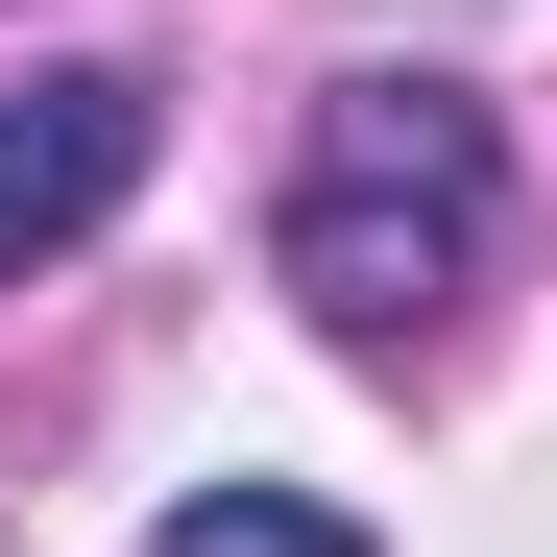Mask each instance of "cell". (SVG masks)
Returning a JSON list of instances; mask_svg holds the SVG:
<instances>
[{"instance_id": "1", "label": "cell", "mask_w": 557, "mask_h": 557, "mask_svg": "<svg viewBox=\"0 0 557 557\" xmlns=\"http://www.w3.org/2000/svg\"><path fill=\"white\" fill-rule=\"evenodd\" d=\"M485 243H509V122H485V73H339V98L292 122L267 267H292V315H315V339L412 363L460 292H485Z\"/></svg>"}, {"instance_id": "2", "label": "cell", "mask_w": 557, "mask_h": 557, "mask_svg": "<svg viewBox=\"0 0 557 557\" xmlns=\"http://www.w3.org/2000/svg\"><path fill=\"white\" fill-rule=\"evenodd\" d=\"M122 195H146V73H25V98H0V292L73 267Z\"/></svg>"}, {"instance_id": "3", "label": "cell", "mask_w": 557, "mask_h": 557, "mask_svg": "<svg viewBox=\"0 0 557 557\" xmlns=\"http://www.w3.org/2000/svg\"><path fill=\"white\" fill-rule=\"evenodd\" d=\"M146 557H388V533H363V509H315V485H195Z\"/></svg>"}]
</instances>
